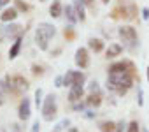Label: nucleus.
<instances>
[{"instance_id":"30","label":"nucleus","mask_w":149,"mask_h":132,"mask_svg":"<svg viewBox=\"0 0 149 132\" xmlns=\"http://www.w3.org/2000/svg\"><path fill=\"white\" fill-rule=\"evenodd\" d=\"M11 128H13V132H21V127H19L18 123H13V125H11Z\"/></svg>"},{"instance_id":"22","label":"nucleus","mask_w":149,"mask_h":132,"mask_svg":"<svg viewBox=\"0 0 149 132\" xmlns=\"http://www.w3.org/2000/svg\"><path fill=\"white\" fill-rule=\"evenodd\" d=\"M32 74H33V76H42V74H44L42 65H37V63H33V65H32Z\"/></svg>"},{"instance_id":"28","label":"nucleus","mask_w":149,"mask_h":132,"mask_svg":"<svg viewBox=\"0 0 149 132\" xmlns=\"http://www.w3.org/2000/svg\"><path fill=\"white\" fill-rule=\"evenodd\" d=\"M54 83H56V86H63V76H58Z\"/></svg>"},{"instance_id":"23","label":"nucleus","mask_w":149,"mask_h":132,"mask_svg":"<svg viewBox=\"0 0 149 132\" xmlns=\"http://www.w3.org/2000/svg\"><path fill=\"white\" fill-rule=\"evenodd\" d=\"M35 104H37V107L42 104V90H40V88L35 92Z\"/></svg>"},{"instance_id":"18","label":"nucleus","mask_w":149,"mask_h":132,"mask_svg":"<svg viewBox=\"0 0 149 132\" xmlns=\"http://www.w3.org/2000/svg\"><path fill=\"white\" fill-rule=\"evenodd\" d=\"M74 9H76V13H77V18H79V21H84V20H86L84 7H83V2H81V0H76V4H74Z\"/></svg>"},{"instance_id":"16","label":"nucleus","mask_w":149,"mask_h":132,"mask_svg":"<svg viewBox=\"0 0 149 132\" xmlns=\"http://www.w3.org/2000/svg\"><path fill=\"white\" fill-rule=\"evenodd\" d=\"M19 49H21V37H18V39L13 42V46H11V49H9V58L14 60V58L19 55Z\"/></svg>"},{"instance_id":"35","label":"nucleus","mask_w":149,"mask_h":132,"mask_svg":"<svg viewBox=\"0 0 149 132\" xmlns=\"http://www.w3.org/2000/svg\"><path fill=\"white\" fill-rule=\"evenodd\" d=\"M102 2H104V4H109V0H102Z\"/></svg>"},{"instance_id":"31","label":"nucleus","mask_w":149,"mask_h":132,"mask_svg":"<svg viewBox=\"0 0 149 132\" xmlns=\"http://www.w3.org/2000/svg\"><path fill=\"white\" fill-rule=\"evenodd\" d=\"M142 16H144V20H147L149 18V9L146 7V9H142Z\"/></svg>"},{"instance_id":"1","label":"nucleus","mask_w":149,"mask_h":132,"mask_svg":"<svg viewBox=\"0 0 149 132\" xmlns=\"http://www.w3.org/2000/svg\"><path fill=\"white\" fill-rule=\"evenodd\" d=\"M133 72L130 71H123V72H109L107 78V88L114 90L118 95H125L132 85H133Z\"/></svg>"},{"instance_id":"2","label":"nucleus","mask_w":149,"mask_h":132,"mask_svg":"<svg viewBox=\"0 0 149 132\" xmlns=\"http://www.w3.org/2000/svg\"><path fill=\"white\" fill-rule=\"evenodd\" d=\"M54 34H56V28L51 23H39V27L35 30V44H37V48L46 51L47 42H49L51 37H54Z\"/></svg>"},{"instance_id":"9","label":"nucleus","mask_w":149,"mask_h":132,"mask_svg":"<svg viewBox=\"0 0 149 132\" xmlns=\"http://www.w3.org/2000/svg\"><path fill=\"white\" fill-rule=\"evenodd\" d=\"M30 99L28 97H25V99H21V102H19V107H18V116H19V120L21 121H26L28 118H30Z\"/></svg>"},{"instance_id":"10","label":"nucleus","mask_w":149,"mask_h":132,"mask_svg":"<svg viewBox=\"0 0 149 132\" xmlns=\"http://www.w3.org/2000/svg\"><path fill=\"white\" fill-rule=\"evenodd\" d=\"M83 95H84V88H83V86H72L70 92H68V102L76 104L77 100L83 99Z\"/></svg>"},{"instance_id":"11","label":"nucleus","mask_w":149,"mask_h":132,"mask_svg":"<svg viewBox=\"0 0 149 132\" xmlns=\"http://www.w3.org/2000/svg\"><path fill=\"white\" fill-rule=\"evenodd\" d=\"M18 9L16 7H9V9H6L2 14H0V20H2L4 23H9V21H13V20H16L18 18Z\"/></svg>"},{"instance_id":"3","label":"nucleus","mask_w":149,"mask_h":132,"mask_svg":"<svg viewBox=\"0 0 149 132\" xmlns=\"http://www.w3.org/2000/svg\"><path fill=\"white\" fill-rule=\"evenodd\" d=\"M58 113V106H56V97L53 93L46 95V99L42 100V118L46 121H53L56 118Z\"/></svg>"},{"instance_id":"33","label":"nucleus","mask_w":149,"mask_h":132,"mask_svg":"<svg viewBox=\"0 0 149 132\" xmlns=\"http://www.w3.org/2000/svg\"><path fill=\"white\" fill-rule=\"evenodd\" d=\"M9 2H11V0H0V7H6Z\"/></svg>"},{"instance_id":"32","label":"nucleus","mask_w":149,"mask_h":132,"mask_svg":"<svg viewBox=\"0 0 149 132\" xmlns=\"http://www.w3.org/2000/svg\"><path fill=\"white\" fill-rule=\"evenodd\" d=\"M81 2H83L84 6H90V7H93V0H81Z\"/></svg>"},{"instance_id":"12","label":"nucleus","mask_w":149,"mask_h":132,"mask_svg":"<svg viewBox=\"0 0 149 132\" xmlns=\"http://www.w3.org/2000/svg\"><path fill=\"white\" fill-rule=\"evenodd\" d=\"M123 53V46L121 44H109V48H107V51H105V56L107 58H116V56H119Z\"/></svg>"},{"instance_id":"5","label":"nucleus","mask_w":149,"mask_h":132,"mask_svg":"<svg viewBox=\"0 0 149 132\" xmlns=\"http://www.w3.org/2000/svg\"><path fill=\"white\" fill-rule=\"evenodd\" d=\"M84 81H86V76L81 71H67V74L63 76V86H68V88L83 86Z\"/></svg>"},{"instance_id":"24","label":"nucleus","mask_w":149,"mask_h":132,"mask_svg":"<svg viewBox=\"0 0 149 132\" xmlns=\"http://www.w3.org/2000/svg\"><path fill=\"white\" fill-rule=\"evenodd\" d=\"M128 132H140L139 130V123L133 120V121H130V125H128Z\"/></svg>"},{"instance_id":"34","label":"nucleus","mask_w":149,"mask_h":132,"mask_svg":"<svg viewBox=\"0 0 149 132\" xmlns=\"http://www.w3.org/2000/svg\"><path fill=\"white\" fill-rule=\"evenodd\" d=\"M139 106H142V90H139Z\"/></svg>"},{"instance_id":"13","label":"nucleus","mask_w":149,"mask_h":132,"mask_svg":"<svg viewBox=\"0 0 149 132\" xmlns=\"http://www.w3.org/2000/svg\"><path fill=\"white\" fill-rule=\"evenodd\" d=\"M86 104L91 106V107H98V106L102 104V95H100V92H91V93L88 95V99H86Z\"/></svg>"},{"instance_id":"26","label":"nucleus","mask_w":149,"mask_h":132,"mask_svg":"<svg viewBox=\"0 0 149 132\" xmlns=\"http://www.w3.org/2000/svg\"><path fill=\"white\" fill-rule=\"evenodd\" d=\"M123 127H125V123H123V121H118V123H116V130H114V132H123Z\"/></svg>"},{"instance_id":"15","label":"nucleus","mask_w":149,"mask_h":132,"mask_svg":"<svg viewBox=\"0 0 149 132\" xmlns=\"http://www.w3.org/2000/svg\"><path fill=\"white\" fill-rule=\"evenodd\" d=\"M65 16H67V21H68L70 25H74L76 21H79L77 13H76V9H74V6H67V7H65Z\"/></svg>"},{"instance_id":"25","label":"nucleus","mask_w":149,"mask_h":132,"mask_svg":"<svg viewBox=\"0 0 149 132\" xmlns=\"http://www.w3.org/2000/svg\"><path fill=\"white\" fill-rule=\"evenodd\" d=\"M74 35H76V34H74L72 28H65V37L67 39H74Z\"/></svg>"},{"instance_id":"37","label":"nucleus","mask_w":149,"mask_h":132,"mask_svg":"<svg viewBox=\"0 0 149 132\" xmlns=\"http://www.w3.org/2000/svg\"><path fill=\"white\" fill-rule=\"evenodd\" d=\"M40 2H46V0H40Z\"/></svg>"},{"instance_id":"27","label":"nucleus","mask_w":149,"mask_h":132,"mask_svg":"<svg viewBox=\"0 0 149 132\" xmlns=\"http://www.w3.org/2000/svg\"><path fill=\"white\" fill-rule=\"evenodd\" d=\"M32 132H40V125H39V120L33 123V127H32Z\"/></svg>"},{"instance_id":"17","label":"nucleus","mask_w":149,"mask_h":132,"mask_svg":"<svg viewBox=\"0 0 149 132\" xmlns=\"http://www.w3.org/2000/svg\"><path fill=\"white\" fill-rule=\"evenodd\" d=\"M7 93H9V86L6 83V79H0V106H2L7 99Z\"/></svg>"},{"instance_id":"36","label":"nucleus","mask_w":149,"mask_h":132,"mask_svg":"<svg viewBox=\"0 0 149 132\" xmlns=\"http://www.w3.org/2000/svg\"><path fill=\"white\" fill-rule=\"evenodd\" d=\"M147 79H149V67H147Z\"/></svg>"},{"instance_id":"4","label":"nucleus","mask_w":149,"mask_h":132,"mask_svg":"<svg viewBox=\"0 0 149 132\" xmlns=\"http://www.w3.org/2000/svg\"><path fill=\"white\" fill-rule=\"evenodd\" d=\"M6 83L9 86V92H13V93H23L30 86L28 81L23 76H19V74H16V76H6Z\"/></svg>"},{"instance_id":"7","label":"nucleus","mask_w":149,"mask_h":132,"mask_svg":"<svg viewBox=\"0 0 149 132\" xmlns=\"http://www.w3.org/2000/svg\"><path fill=\"white\" fill-rule=\"evenodd\" d=\"M23 32H25V28L21 27V25H9V27H0V41H6L7 37H21L23 35Z\"/></svg>"},{"instance_id":"38","label":"nucleus","mask_w":149,"mask_h":132,"mask_svg":"<svg viewBox=\"0 0 149 132\" xmlns=\"http://www.w3.org/2000/svg\"><path fill=\"white\" fill-rule=\"evenodd\" d=\"M2 132H7V130H2Z\"/></svg>"},{"instance_id":"21","label":"nucleus","mask_w":149,"mask_h":132,"mask_svg":"<svg viewBox=\"0 0 149 132\" xmlns=\"http://www.w3.org/2000/svg\"><path fill=\"white\" fill-rule=\"evenodd\" d=\"M14 7L18 9V11H21V13H28L32 7L25 2V0H14Z\"/></svg>"},{"instance_id":"6","label":"nucleus","mask_w":149,"mask_h":132,"mask_svg":"<svg viewBox=\"0 0 149 132\" xmlns=\"http://www.w3.org/2000/svg\"><path fill=\"white\" fill-rule=\"evenodd\" d=\"M118 35H119V39L123 41V44L128 46V48H133V46L137 44V30H135L133 27H130V25L121 27V28L118 30Z\"/></svg>"},{"instance_id":"29","label":"nucleus","mask_w":149,"mask_h":132,"mask_svg":"<svg viewBox=\"0 0 149 132\" xmlns=\"http://www.w3.org/2000/svg\"><path fill=\"white\" fill-rule=\"evenodd\" d=\"M90 90H91V92H98V83H97V81H93V83H91V86H90Z\"/></svg>"},{"instance_id":"8","label":"nucleus","mask_w":149,"mask_h":132,"mask_svg":"<svg viewBox=\"0 0 149 132\" xmlns=\"http://www.w3.org/2000/svg\"><path fill=\"white\" fill-rule=\"evenodd\" d=\"M76 65L79 69H88L90 67V55H88V49L86 48H79L76 51V58H74Z\"/></svg>"},{"instance_id":"14","label":"nucleus","mask_w":149,"mask_h":132,"mask_svg":"<svg viewBox=\"0 0 149 132\" xmlns=\"http://www.w3.org/2000/svg\"><path fill=\"white\" fill-rule=\"evenodd\" d=\"M61 13H63L61 2H60V0H53V4H51V7H49V14H51L53 18H60Z\"/></svg>"},{"instance_id":"19","label":"nucleus","mask_w":149,"mask_h":132,"mask_svg":"<svg viewBox=\"0 0 149 132\" xmlns=\"http://www.w3.org/2000/svg\"><path fill=\"white\" fill-rule=\"evenodd\" d=\"M88 46H90V49H93L95 53H100V51L104 49V42H102L100 39H90Z\"/></svg>"},{"instance_id":"20","label":"nucleus","mask_w":149,"mask_h":132,"mask_svg":"<svg viewBox=\"0 0 149 132\" xmlns=\"http://www.w3.org/2000/svg\"><path fill=\"white\" fill-rule=\"evenodd\" d=\"M98 127H100V132H114L116 130V123L111 121V120L109 121H102Z\"/></svg>"}]
</instances>
